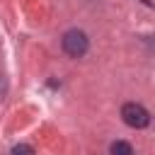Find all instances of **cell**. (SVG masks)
<instances>
[{"mask_svg": "<svg viewBox=\"0 0 155 155\" xmlns=\"http://www.w3.org/2000/svg\"><path fill=\"white\" fill-rule=\"evenodd\" d=\"M121 119H124V124L131 126V128H145V126L150 124L148 109H145L143 104H138V102H126V104L121 107Z\"/></svg>", "mask_w": 155, "mask_h": 155, "instance_id": "2", "label": "cell"}, {"mask_svg": "<svg viewBox=\"0 0 155 155\" xmlns=\"http://www.w3.org/2000/svg\"><path fill=\"white\" fill-rule=\"evenodd\" d=\"M109 155H133V148L126 140H114L109 148Z\"/></svg>", "mask_w": 155, "mask_h": 155, "instance_id": "3", "label": "cell"}, {"mask_svg": "<svg viewBox=\"0 0 155 155\" xmlns=\"http://www.w3.org/2000/svg\"><path fill=\"white\" fill-rule=\"evenodd\" d=\"M10 155H34V148L27 145V143H19V145H15L10 150Z\"/></svg>", "mask_w": 155, "mask_h": 155, "instance_id": "4", "label": "cell"}, {"mask_svg": "<svg viewBox=\"0 0 155 155\" xmlns=\"http://www.w3.org/2000/svg\"><path fill=\"white\" fill-rule=\"evenodd\" d=\"M61 46L70 58H82L87 53V48H90V39H87V34L82 29H68L63 34V39H61Z\"/></svg>", "mask_w": 155, "mask_h": 155, "instance_id": "1", "label": "cell"}]
</instances>
